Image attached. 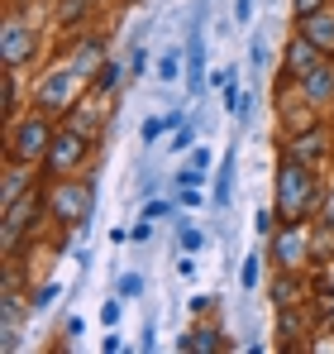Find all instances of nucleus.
<instances>
[{
    "mask_svg": "<svg viewBox=\"0 0 334 354\" xmlns=\"http://www.w3.org/2000/svg\"><path fill=\"white\" fill-rule=\"evenodd\" d=\"M320 182H315V168L301 163L296 153H282L277 168V216L282 221H311L320 211Z\"/></svg>",
    "mask_w": 334,
    "mask_h": 354,
    "instance_id": "1",
    "label": "nucleus"
},
{
    "mask_svg": "<svg viewBox=\"0 0 334 354\" xmlns=\"http://www.w3.org/2000/svg\"><path fill=\"white\" fill-rule=\"evenodd\" d=\"M53 139H57V129L43 111L24 115V120H14L10 134H5V158H14V163H43L48 149H53Z\"/></svg>",
    "mask_w": 334,
    "mask_h": 354,
    "instance_id": "2",
    "label": "nucleus"
},
{
    "mask_svg": "<svg viewBox=\"0 0 334 354\" xmlns=\"http://www.w3.org/2000/svg\"><path fill=\"white\" fill-rule=\"evenodd\" d=\"M91 206H96V187L91 182H67L57 177L53 192H48V216L62 225H86L91 221Z\"/></svg>",
    "mask_w": 334,
    "mask_h": 354,
    "instance_id": "3",
    "label": "nucleus"
},
{
    "mask_svg": "<svg viewBox=\"0 0 334 354\" xmlns=\"http://www.w3.org/2000/svg\"><path fill=\"white\" fill-rule=\"evenodd\" d=\"M81 77H86V72H77L72 62L53 67V72L43 77V86L34 91V106H39L43 115H62V111H72L77 96H81Z\"/></svg>",
    "mask_w": 334,
    "mask_h": 354,
    "instance_id": "4",
    "label": "nucleus"
},
{
    "mask_svg": "<svg viewBox=\"0 0 334 354\" xmlns=\"http://www.w3.org/2000/svg\"><path fill=\"white\" fill-rule=\"evenodd\" d=\"M311 254H315V239H311V230H306V221H282L277 235H273V263L301 273Z\"/></svg>",
    "mask_w": 334,
    "mask_h": 354,
    "instance_id": "5",
    "label": "nucleus"
},
{
    "mask_svg": "<svg viewBox=\"0 0 334 354\" xmlns=\"http://www.w3.org/2000/svg\"><path fill=\"white\" fill-rule=\"evenodd\" d=\"M43 211H48V201H43L34 187H29L14 206H5V211H0V244H5V254L19 244L24 230H34V225H39V216H43Z\"/></svg>",
    "mask_w": 334,
    "mask_h": 354,
    "instance_id": "6",
    "label": "nucleus"
},
{
    "mask_svg": "<svg viewBox=\"0 0 334 354\" xmlns=\"http://www.w3.org/2000/svg\"><path fill=\"white\" fill-rule=\"evenodd\" d=\"M86 153H91V139H86L81 129H62L53 139V149H48V158H43V173L48 177H72L86 163Z\"/></svg>",
    "mask_w": 334,
    "mask_h": 354,
    "instance_id": "7",
    "label": "nucleus"
},
{
    "mask_svg": "<svg viewBox=\"0 0 334 354\" xmlns=\"http://www.w3.org/2000/svg\"><path fill=\"white\" fill-rule=\"evenodd\" d=\"M34 53H39L34 29H29L24 19H10V24L0 29V62H5V67H24V62H34Z\"/></svg>",
    "mask_w": 334,
    "mask_h": 354,
    "instance_id": "8",
    "label": "nucleus"
},
{
    "mask_svg": "<svg viewBox=\"0 0 334 354\" xmlns=\"http://www.w3.org/2000/svg\"><path fill=\"white\" fill-rule=\"evenodd\" d=\"M320 62H330V58H325V53H320V48H315V44H311V39H306L301 29H296V34L286 39V53H282L286 82H306V77H311V72H315Z\"/></svg>",
    "mask_w": 334,
    "mask_h": 354,
    "instance_id": "9",
    "label": "nucleus"
},
{
    "mask_svg": "<svg viewBox=\"0 0 334 354\" xmlns=\"http://www.w3.org/2000/svg\"><path fill=\"white\" fill-rule=\"evenodd\" d=\"M296 29L325 53V58H334V5H325V10H315V15H301L296 19Z\"/></svg>",
    "mask_w": 334,
    "mask_h": 354,
    "instance_id": "10",
    "label": "nucleus"
},
{
    "mask_svg": "<svg viewBox=\"0 0 334 354\" xmlns=\"http://www.w3.org/2000/svg\"><path fill=\"white\" fill-rule=\"evenodd\" d=\"M286 153H296L301 163H320L325 153H330V134L320 129V124H311V129H301V134H286Z\"/></svg>",
    "mask_w": 334,
    "mask_h": 354,
    "instance_id": "11",
    "label": "nucleus"
},
{
    "mask_svg": "<svg viewBox=\"0 0 334 354\" xmlns=\"http://www.w3.org/2000/svg\"><path fill=\"white\" fill-rule=\"evenodd\" d=\"M296 86H301V96H306L315 111L334 106V67H330V62H320V67H315L306 82H296Z\"/></svg>",
    "mask_w": 334,
    "mask_h": 354,
    "instance_id": "12",
    "label": "nucleus"
},
{
    "mask_svg": "<svg viewBox=\"0 0 334 354\" xmlns=\"http://www.w3.org/2000/svg\"><path fill=\"white\" fill-rule=\"evenodd\" d=\"M306 301V283H301V273H291V268H277V278H273V306H301Z\"/></svg>",
    "mask_w": 334,
    "mask_h": 354,
    "instance_id": "13",
    "label": "nucleus"
},
{
    "mask_svg": "<svg viewBox=\"0 0 334 354\" xmlns=\"http://www.w3.org/2000/svg\"><path fill=\"white\" fill-rule=\"evenodd\" d=\"M177 350L181 354H220L224 350V335L215 326H196V330H186L181 340H177Z\"/></svg>",
    "mask_w": 334,
    "mask_h": 354,
    "instance_id": "14",
    "label": "nucleus"
},
{
    "mask_svg": "<svg viewBox=\"0 0 334 354\" xmlns=\"http://www.w3.org/2000/svg\"><path fill=\"white\" fill-rule=\"evenodd\" d=\"M29 168H34V163H14V158H5V192H0V211H5V206H14V201L29 192Z\"/></svg>",
    "mask_w": 334,
    "mask_h": 354,
    "instance_id": "15",
    "label": "nucleus"
},
{
    "mask_svg": "<svg viewBox=\"0 0 334 354\" xmlns=\"http://www.w3.org/2000/svg\"><path fill=\"white\" fill-rule=\"evenodd\" d=\"M282 124H286V134H301V129H311V124H315V106H311L306 96H296V101H282Z\"/></svg>",
    "mask_w": 334,
    "mask_h": 354,
    "instance_id": "16",
    "label": "nucleus"
},
{
    "mask_svg": "<svg viewBox=\"0 0 334 354\" xmlns=\"http://www.w3.org/2000/svg\"><path fill=\"white\" fill-rule=\"evenodd\" d=\"M277 335H282L286 350L306 335V316H301V306H282V311H277Z\"/></svg>",
    "mask_w": 334,
    "mask_h": 354,
    "instance_id": "17",
    "label": "nucleus"
},
{
    "mask_svg": "<svg viewBox=\"0 0 334 354\" xmlns=\"http://www.w3.org/2000/svg\"><path fill=\"white\" fill-rule=\"evenodd\" d=\"M72 67H77V72H96V67H101V62H106V53H101V44H96V39H81V44H77V48H72Z\"/></svg>",
    "mask_w": 334,
    "mask_h": 354,
    "instance_id": "18",
    "label": "nucleus"
},
{
    "mask_svg": "<svg viewBox=\"0 0 334 354\" xmlns=\"http://www.w3.org/2000/svg\"><path fill=\"white\" fill-rule=\"evenodd\" d=\"M119 82H124V67H119V62H101V67H96V91H119Z\"/></svg>",
    "mask_w": 334,
    "mask_h": 354,
    "instance_id": "19",
    "label": "nucleus"
},
{
    "mask_svg": "<svg viewBox=\"0 0 334 354\" xmlns=\"http://www.w3.org/2000/svg\"><path fill=\"white\" fill-rule=\"evenodd\" d=\"M181 124V115H163V120H144V144H153V139H163V129H177Z\"/></svg>",
    "mask_w": 334,
    "mask_h": 354,
    "instance_id": "20",
    "label": "nucleus"
},
{
    "mask_svg": "<svg viewBox=\"0 0 334 354\" xmlns=\"http://www.w3.org/2000/svg\"><path fill=\"white\" fill-rule=\"evenodd\" d=\"M81 15H86V0H62L57 5V24H77Z\"/></svg>",
    "mask_w": 334,
    "mask_h": 354,
    "instance_id": "21",
    "label": "nucleus"
},
{
    "mask_svg": "<svg viewBox=\"0 0 334 354\" xmlns=\"http://www.w3.org/2000/svg\"><path fill=\"white\" fill-rule=\"evenodd\" d=\"M19 111V91H14V67H5V115Z\"/></svg>",
    "mask_w": 334,
    "mask_h": 354,
    "instance_id": "22",
    "label": "nucleus"
},
{
    "mask_svg": "<svg viewBox=\"0 0 334 354\" xmlns=\"http://www.w3.org/2000/svg\"><path fill=\"white\" fill-rule=\"evenodd\" d=\"M201 244H206V235H201L196 225H181V249H186V254H196Z\"/></svg>",
    "mask_w": 334,
    "mask_h": 354,
    "instance_id": "23",
    "label": "nucleus"
},
{
    "mask_svg": "<svg viewBox=\"0 0 334 354\" xmlns=\"http://www.w3.org/2000/svg\"><path fill=\"white\" fill-rule=\"evenodd\" d=\"M177 67H181V53H167V58L158 62V77H163V82H172V77H177Z\"/></svg>",
    "mask_w": 334,
    "mask_h": 354,
    "instance_id": "24",
    "label": "nucleus"
},
{
    "mask_svg": "<svg viewBox=\"0 0 334 354\" xmlns=\"http://www.w3.org/2000/svg\"><path fill=\"white\" fill-rule=\"evenodd\" d=\"M239 278H244V288L253 292V288H258V259H244V273H239Z\"/></svg>",
    "mask_w": 334,
    "mask_h": 354,
    "instance_id": "25",
    "label": "nucleus"
},
{
    "mask_svg": "<svg viewBox=\"0 0 334 354\" xmlns=\"http://www.w3.org/2000/svg\"><path fill=\"white\" fill-rule=\"evenodd\" d=\"M325 5H330V0H291L296 19H301V15H315V10H325Z\"/></svg>",
    "mask_w": 334,
    "mask_h": 354,
    "instance_id": "26",
    "label": "nucleus"
},
{
    "mask_svg": "<svg viewBox=\"0 0 334 354\" xmlns=\"http://www.w3.org/2000/svg\"><path fill=\"white\" fill-rule=\"evenodd\" d=\"M53 297H57V288H53V283H48V288H39V297H29V301H34V306L43 311V306H53Z\"/></svg>",
    "mask_w": 334,
    "mask_h": 354,
    "instance_id": "27",
    "label": "nucleus"
},
{
    "mask_svg": "<svg viewBox=\"0 0 334 354\" xmlns=\"http://www.w3.org/2000/svg\"><path fill=\"white\" fill-rule=\"evenodd\" d=\"M320 221H325V225H334V187L325 192V201H320Z\"/></svg>",
    "mask_w": 334,
    "mask_h": 354,
    "instance_id": "28",
    "label": "nucleus"
},
{
    "mask_svg": "<svg viewBox=\"0 0 334 354\" xmlns=\"http://www.w3.org/2000/svg\"><path fill=\"white\" fill-rule=\"evenodd\" d=\"M191 91H201V48H191Z\"/></svg>",
    "mask_w": 334,
    "mask_h": 354,
    "instance_id": "29",
    "label": "nucleus"
},
{
    "mask_svg": "<svg viewBox=\"0 0 334 354\" xmlns=\"http://www.w3.org/2000/svg\"><path fill=\"white\" fill-rule=\"evenodd\" d=\"M139 288H144V283H139V278H134V273H129V278H124V283H119V297H139Z\"/></svg>",
    "mask_w": 334,
    "mask_h": 354,
    "instance_id": "30",
    "label": "nucleus"
},
{
    "mask_svg": "<svg viewBox=\"0 0 334 354\" xmlns=\"http://www.w3.org/2000/svg\"><path fill=\"white\" fill-rule=\"evenodd\" d=\"M191 139H196V134H191V124H186V129H177V139H172V144H167V149H186V144H191Z\"/></svg>",
    "mask_w": 334,
    "mask_h": 354,
    "instance_id": "31",
    "label": "nucleus"
},
{
    "mask_svg": "<svg viewBox=\"0 0 334 354\" xmlns=\"http://www.w3.org/2000/svg\"><path fill=\"white\" fill-rule=\"evenodd\" d=\"M191 168H201V173H206V168H210V153H206V149H196V153H191Z\"/></svg>",
    "mask_w": 334,
    "mask_h": 354,
    "instance_id": "32",
    "label": "nucleus"
},
{
    "mask_svg": "<svg viewBox=\"0 0 334 354\" xmlns=\"http://www.w3.org/2000/svg\"><path fill=\"white\" fill-rule=\"evenodd\" d=\"M234 15H239V24H248V15H253V0H239V5H234Z\"/></svg>",
    "mask_w": 334,
    "mask_h": 354,
    "instance_id": "33",
    "label": "nucleus"
},
{
    "mask_svg": "<svg viewBox=\"0 0 334 354\" xmlns=\"http://www.w3.org/2000/svg\"><path fill=\"white\" fill-rule=\"evenodd\" d=\"M177 182H181V187H196V182H201V168H186V173L177 177Z\"/></svg>",
    "mask_w": 334,
    "mask_h": 354,
    "instance_id": "34",
    "label": "nucleus"
},
{
    "mask_svg": "<svg viewBox=\"0 0 334 354\" xmlns=\"http://www.w3.org/2000/svg\"><path fill=\"white\" fill-rule=\"evenodd\" d=\"M101 316H106V326H115V321H119V301H106V311H101Z\"/></svg>",
    "mask_w": 334,
    "mask_h": 354,
    "instance_id": "35",
    "label": "nucleus"
},
{
    "mask_svg": "<svg viewBox=\"0 0 334 354\" xmlns=\"http://www.w3.org/2000/svg\"><path fill=\"white\" fill-rule=\"evenodd\" d=\"M330 330H334V311H330Z\"/></svg>",
    "mask_w": 334,
    "mask_h": 354,
    "instance_id": "36",
    "label": "nucleus"
}]
</instances>
